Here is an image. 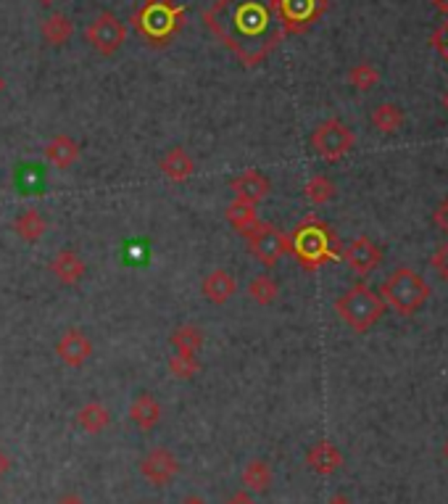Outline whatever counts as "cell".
Listing matches in <instances>:
<instances>
[{
	"instance_id": "obj_43",
	"label": "cell",
	"mask_w": 448,
	"mask_h": 504,
	"mask_svg": "<svg viewBox=\"0 0 448 504\" xmlns=\"http://www.w3.org/2000/svg\"><path fill=\"white\" fill-rule=\"evenodd\" d=\"M3 88H5V82H3V77H0V93H3Z\"/></svg>"
},
{
	"instance_id": "obj_33",
	"label": "cell",
	"mask_w": 448,
	"mask_h": 504,
	"mask_svg": "<svg viewBox=\"0 0 448 504\" xmlns=\"http://www.w3.org/2000/svg\"><path fill=\"white\" fill-rule=\"evenodd\" d=\"M433 222L448 235V198H443V201L438 204V209H435V214H433Z\"/></svg>"
},
{
	"instance_id": "obj_22",
	"label": "cell",
	"mask_w": 448,
	"mask_h": 504,
	"mask_svg": "<svg viewBox=\"0 0 448 504\" xmlns=\"http://www.w3.org/2000/svg\"><path fill=\"white\" fill-rule=\"evenodd\" d=\"M77 423H80V428H82L85 433L95 436V433H100V431L109 428V423H111V412L106 410L100 402H88L82 410L77 412Z\"/></svg>"
},
{
	"instance_id": "obj_6",
	"label": "cell",
	"mask_w": 448,
	"mask_h": 504,
	"mask_svg": "<svg viewBox=\"0 0 448 504\" xmlns=\"http://www.w3.org/2000/svg\"><path fill=\"white\" fill-rule=\"evenodd\" d=\"M354 143H357V135L351 132V127H346L340 119H335V117L319 122V125L314 127V132H311V148H314V154L329 161V164L348 157L351 148H354Z\"/></svg>"
},
{
	"instance_id": "obj_13",
	"label": "cell",
	"mask_w": 448,
	"mask_h": 504,
	"mask_svg": "<svg viewBox=\"0 0 448 504\" xmlns=\"http://www.w3.org/2000/svg\"><path fill=\"white\" fill-rule=\"evenodd\" d=\"M230 188H233V193H235V201H243V204L256 206V204H262V201L269 195L272 183H269L267 177H264L259 169H245L240 177L233 180Z\"/></svg>"
},
{
	"instance_id": "obj_26",
	"label": "cell",
	"mask_w": 448,
	"mask_h": 504,
	"mask_svg": "<svg viewBox=\"0 0 448 504\" xmlns=\"http://www.w3.org/2000/svg\"><path fill=\"white\" fill-rule=\"evenodd\" d=\"M335 193H338L335 183H332L329 177H325V175H314V177L303 185L306 201L314 204V206H325V204H329V201L335 198Z\"/></svg>"
},
{
	"instance_id": "obj_3",
	"label": "cell",
	"mask_w": 448,
	"mask_h": 504,
	"mask_svg": "<svg viewBox=\"0 0 448 504\" xmlns=\"http://www.w3.org/2000/svg\"><path fill=\"white\" fill-rule=\"evenodd\" d=\"M433 290L412 267H396L380 285V299L396 315L415 317L430 301Z\"/></svg>"
},
{
	"instance_id": "obj_30",
	"label": "cell",
	"mask_w": 448,
	"mask_h": 504,
	"mask_svg": "<svg viewBox=\"0 0 448 504\" xmlns=\"http://www.w3.org/2000/svg\"><path fill=\"white\" fill-rule=\"evenodd\" d=\"M169 373L179 380H190L201 373V362H198V357H190V354H175L169 359Z\"/></svg>"
},
{
	"instance_id": "obj_20",
	"label": "cell",
	"mask_w": 448,
	"mask_h": 504,
	"mask_svg": "<svg viewBox=\"0 0 448 504\" xmlns=\"http://www.w3.org/2000/svg\"><path fill=\"white\" fill-rule=\"evenodd\" d=\"M40 34H43V40H45L48 45L59 48V45L71 40V34H74V22H71L66 14H51V16L43 19Z\"/></svg>"
},
{
	"instance_id": "obj_25",
	"label": "cell",
	"mask_w": 448,
	"mask_h": 504,
	"mask_svg": "<svg viewBox=\"0 0 448 504\" xmlns=\"http://www.w3.org/2000/svg\"><path fill=\"white\" fill-rule=\"evenodd\" d=\"M372 125L375 129H380L383 135H393L404 127V111L396 103H380L372 111Z\"/></svg>"
},
{
	"instance_id": "obj_21",
	"label": "cell",
	"mask_w": 448,
	"mask_h": 504,
	"mask_svg": "<svg viewBox=\"0 0 448 504\" xmlns=\"http://www.w3.org/2000/svg\"><path fill=\"white\" fill-rule=\"evenodd\" d=\"M14 233L24 241V243H37L45 233H48V220L37 212V209H27L22 212L16 222H14Z\"/></svg>"
},
{
	"instance_id": "obj_23",
	"label": "cell",
	"mask_w": 448,
	"mask_h": 504,
	"mask_svg": "<svg viewBox=\"0 0 448 504\" xmlns=\"http://www.w3.org/2000/svg\"><path fill=\"white\" fill-rule=\"evenodd\" d=\"M243 486L248 491H256V494H264L272 486V468H269L264 460H253L245 465L243 471Z\"/></svg>"
},
{
	"instance_id": "obj_10",
	"label": "cell",
	"mask_w": 448,
	"mask_h": 504,
	"mask_svg": "<svg viewBox=\"0 0 448 504\" xmlns=\"http://www.w3.org/2000/svg\"><path fill=\"white\" fill-rule=\"evenodd\" d=\"M383 249L372 241V238H367V235H361L357 241H351L346 249H343V262L357 272V275H372L380 264H383Z\"/></svg>"
},
{
	"instance_id": "obj_9",
	"label": "cell",
	"mask_w": 448,
	"mask_h": 504,
	"mask_svg": "<svg viewBox=\"0 0 448 504\" xmlns=\"http://www.w3.org/2000/svg\"><path fill=\"white\" fill-rule=\"evenodd\" d=\"M85 40L100 56H114L127 40V27L114 14L103 11L92 19V24L85 30Z\"/></svg>"
},
{
	"instance_id": "obj_41",
	"label": "cell",
	"mask_w": 448,
	"mask_h": 504,
	"mask_svg": "<svg viewBox=\"0 0 448 504\" xmlns=\"http://www.w3.org/2000/svg\"><path fill=\"white\" fill-rule=\"evenodd\" d=\"M443 460H446V462H448V442L443 443Z\"/></svg>"
},
{
	"instance_id": "obj_37",
	"label": "cell",
	"mask_w": 448,
	"mask_h": 504,
	"mask_svg": "<svg viewBox=\"0 0 448 504\" xmlns=\"http://www.w3.org/2000/svg\"><path fill=\"white\" fill-rule=\"evenodd\" d=\"M8 465H11V462H8V457H5V454L0 452V478L8 473Z\"/></svg>"
},
{
	"instance_id": "obj_16",
	"label": "cell",
	"mask_w": 448,
	"mask_h": 504,
	"mask_svg": "<svg viewBox=\"0 0 448 504\" xmlns=\"http://www.w3.org/2000/svg\"><path fill=\"white\" fill-rule=\"evenodd\" d=\"M201 290H204L206 301L216 304V307H222V304H227V301L235 296L238 283H235V278H233L227 270H214V272L206 275V281H204V285H201Z\"/></svg>"
},
{
	"instance_id": "obj_8",
	"label": "cell",
	"mask_w": 448,
	"mask_h": 504,
	"mask_svg": "<svg viewBox=\"0 0 448 504\" xmlns=\"http://www.w3.org/2000/svg\"><path fill=\"white\" fill-rule=\"evenodd\" d=\"M328 11V0H277V14L285 34L311 30Z\"/></svg>"
},
{
	"instance_id": "obj_18",
	"label": "cell",
	"mask_w": 448,
	"mask_h": 504,
	"mask_svg": "<svg viewBox=\"0 0 448 504\" xmlns=\"http://www.w3.org/2000/svg\"><path fill=\"white\" fill-rule=\"evenodd\" d=\"M45 158L59 166V169H69L80 161V143L69 135H56L48 146H45Z\"/></svg>"
},
{
	"instance_id": "obj_44",
	"label": "cell",
	"mask_w": 448,
	"mask_h": 504,
	"mask_svg": "<svg viewBox=\"0 0 448 504\" xmlns=\"http://www.w3.org/2000/svg\"><path fill=\"white\" fill-rule=\"evenodd\" d=\"M148 3H161V0H148Z\"/></svg>"
},
{
	"instance_id": "obj_19",
	"label": "cell",
	"mask_w": 448,
	"mask_h": 504,
	"mask_svg": "<svg viewBox=\"0 0 448 504\" xmlns=\"http://www.w3.org/2000/svg\"><path fill=\"white\" fill-rule=\"evenodd\" d=\"M129 417H132V423L140 431H153L161 423V404H158V399L150 396V394H140L132 402V407H129Z\"/></svg>"
},
{
	"instance_id": "obj_11",
	"label": "cell",
	"mask_w": 448,
	"mask_h": 504,
	"mask_svg": "<svg viewBox=\"0 0 448 504\" xmlns=\"http://www.w3.org/2000/svg\"><path fill=\"white\" fill-rule=\"evenodd\" d=\"M140 473L153 486H167L172 478H177L179 460L169 449H161V446L150 449L148 454L143 457V462H140Z\"/></svg>"
},
{
	"instance_id": "obj_35",
	"label": "cell",
	"mask_w": 448,
	"mask_h": 504,
	"mask_svg": "<svg viewBox=\"0 0 448 504\" xmlns=\"http://www.w3.org/2000/svg\"><path fill=\"white\" fill-rule=\"evenodd\" d=\"M59 504H85L77 494H66V497H61Z\"/></svg>"
},
{
	"instance_id": "obj_38",
	"label": "cell",
	"mask_w": 448,
	"mask_h": 504,
	"mask_svg": "<svg viewBox=\"0 0 448 504\" xmlns=\"http://www.w3.org/2000/svg\"><path fill=\"white\" fill-rule=\"evenodd\" d=\"M433 5H435V8H438L441 14H446V16H448V0H433Z\"/></svg>"
},
{
	"instance_id": "obj_27",
	"label": "cell",
	"mask_w": 448,
	"mask_h": 504,
	"mask_svg": "<svg viewBox=\"0 0 448 504\" xmlns=\"http://www.w3.org/2000/svg\"><path fill=\"white\" fill-rule=\"evenodd\" d=\"M248 296H251L253 304H259V307H269V304L277 301V296H280V285H277V281H274L272 275H259V278H253V281L248 283Z\"/></svg>"
},
{
	"instance_id": "obj_7",
	"label": "cell",
	"mask_w": 448,
	"mask_h": 504,
	"mask_svg": "<svg viewBox=\"0 0 448 504\" xmlns=\"http://www.w3.org/2000/svg\"><path fill=\"white\" fill-rule=\"evenodd\" d=\"M245 241H248V252L264 267H274L285 253H291V238L272 222H256L245 233Z\"/></svg>"
},
{
	"instance_id": "obj_39",
	"label": "cell",
	"mask_w": 448,
	"mask_h": 504,
	"mask_svg": "<svg viewBox=\"0 0 448 504\" xmlns=\"http://www.w3.org/2000/svg\"><path fill=\"white\" fill-rule=\"evenodd\" d=\"M328 504H351V502H348L346 497H335V499H329Z\"/></svg>"
},
{
	"instance_id": "obj_24",
	"label": "cell",
	"mask_w": 448,
	"mask_h": 504,
	"mask_svg": "<svg viewBox=\"0 0 448 504\" xmlns=\"http://www.w3.org/2000/svg\"><path fill=\"white\" fill-rule=\"evenodd\" d=\"M172 347L177 348V354L198 357V351L204 347V330L195 328V325H182L172 333Z\"/></svg>"
},
{
	"instance_id": "obj_15",
	"label": "cell",
	"mask_w": 448,
	"mask_h": 504,
	"mask_svg": "<svg viewBox=\"0 0 448 504\" xmlns=\"http://www.w3.org/2000/svg\"><path fill=\"white\" fill-rule=\"evenodd\" d=\"M51 272L56 275V281H59L61 285H77L85 278L88 267H85V262L80 259V253L71 252V249H63V252H59L53 256Z\"/></svg>"
},
{
	"instance_id": "obj_14",
	"label": "cell",
	"mask_w": 448,
	"mask_h": 504,
	"mask_svg": "<svg viewBox=\"0 0 448 504\" xmlns=\"http://www.w3.org/2000/svg\"><path fill=\"white\" fill-rule=\"evenodd\" d=\"M306 465L317 475H332L343 468V454L335 443L317 442L306 452Z\"/></svg>"
},
{
	"instance_id": "obj_28",
	"label": "cell",
	"mask_w": 448,
	"mask_h": 504,
	"mask_svg": "<svg viewBox=\"0 0 448 504\" xmlns=\"http://www.w3.org/2000/svg\"><path fill=\"white\" fill-rule=\"evenodd\" d=\"M227 222L238 230L240 235H245L259 217H256V206H251V204H243V201H233L230 206H227Z\"/></svg>"
},
{
	"instance_id": "obj_29",
	"label": "cell",
	"mask_w": 448,
	"mask_h": 504,
	"mask_svg": "<svg viewBox=\"0 0 448 504\" xmlns=\"http://www.w3.org/2000/svg\"><path fill=\"white\" fill-rule=\"evenodd\" d=\"M348 82L357 88L358 93H367V90H372V88L380 82V71H377L372 63L361 62V63H357L351 71H348Z\"/></svg>"
},
{
	"instance_id": "obj_1",
	"label": "cell",
	"mask_w": 448,
	"mask_h": 504,
	"mask_svg": "<svg viewBox=\"0 0 448 504\" xmlns=\"http://www.w3.org/2000/svg\"><path fill=\"white\" fill-rule=\"evenodd\" d=\"M204 22L245 66H259L285 37L277 0H216Z\"/></svg>"
},
{
	"instance_id": "obj_34",
	"label": "cell",
	"mask_w": 448,
	"mask_h": 504,
	"mask_svg": "<svg viewBox=\"0 0 448 504\" xmlns=\"http://www.w3.org/2000/svg\"><path fill=\"white\" fill-rule=\"evenodd\" d=\"M224 504H256V499H253L248 491H238V494H233Z\"/></svg>"
},
{
	"instance_id": "obj_12",
	"label": "cell",
	"mask_w": 448,
	"mask_h": 504,
	"mask_svg": "<svg viewBox=\"0 0 448 504\" xmlns=\"http://www.w3.org/2000/svg\"><path fill=\"white\" fill-rule=\"evenodd\" d=\"M56 354H59V359L66 367L77 370L92 357V344H90V338L80 328H69L59 338V344H56Z\"/></svg>"
},
{
	"instance_id": "obj_4",
	"label": "cell",
	"mask_w": 448,
	"mask_h": 504,
	"mask_svg": "<svg viewBox=\"0 0 448 504\" xmlns=\"http://www.w3.org/2000/svg\"><path fill=\"white\" fill-rule=\"evenodd\" d=\"M335 312L354 333H369L386 315V301L369 285L357 283L338 296Z\"/></svg>"
},
{
	"instance_id": "obj_31",
	"label": "cell",
	"mask_w": 448,
	"mask_h": 504,
	"mask_svg": "<svg viewBox=\"0 0 448 504\" xmlns=\"http://www.w3.org/2000/svg\"><path fill=\"white\" fill-rule=\"evenodd\" d=\"M430 267L438 272V278H441V281H446L448 283V243H443V246H438V249H435L433 259H430Z\"/></svg>"
},
{
	"instance_id": "obj_40",
	"label": "cell",
	"mask_w": 448,
	"mask_h": 504,
	"mask_svg": "<svg viewBox=\"0 0 448 504\" xmlns=\"http://www.w3.org/2000/svg\"><path fill=\"white\" fill-rule=\"evenodd\" d=\"M34 3H40V5H51V3H56V0H34Z\"/></svg>"
},
{
	"instance_id": "obj_42",
	"label": "cell",
	"mask_w": 448,
	"mask_h": 504,
	"mask_svg": "<svg viewBox=\"0 0 448 504\" xmlns=\"http://www.w3.org/2000/svg\"><path fill=\"white\" fill-rule=\"evenodd\" d=\"M443 106H446V111H448V93L443 95Z\"/></svg>"
},
{
	"instance_id": "obj_17",
	"label": "cell",
	"mask_w": 448,
	"mask_h": 504,
	"mask_svg": "<svg viewBox=\"0 0 448 504\" xmlns=\"http://www.w3.org/2000/svg\"><path fill=\"white\" fill-rule=\"evenodd\" d=\"M161 172H164V177L167 180H172V183H185V180H190L193 177V172H195V161L193 157L185 151V148H172V151H167V157L161 158Z\"/></svg>"
},
{
	"instance_id": "obj_36",
	"label": "cell",
	"mask_w": 448,
	"mask_h": 504,
	"mask_svg": "<svg viewBox=\"0 0 448 504\" xmlns=\"http://www.w3.org/2000/svg\"><path fill=\"white\" fill-rule=\"evenodd\" d=\"M179 504H209V502H206L204 497H195V494H193V497H185Z\"/></svg>"
},
{
	"instance_id": "obj_2",
	"label": "cell",
	"mask_w": 448,
	"mask_h": 504,
	"mask_svg": "<svg viewBox=\"0 0 448 504\" xmlns=\"http://www.w3.org/2000/svg\"><path fill=\"white\" fill-rule=\"evenodd\" d=\"M291 238V253L306 272H317L332 262H340L343 246L328 222L317 214H309L296 224Z\"/></svg>"
},
{
	"instance_id": "obj_5",
	"label": "cell",
	"mask_w": 448,
	"mask_h": 504,
	"mask_svg": "<svg viewBox=\"0 0 448 504\" xmlns=\"http://www.w3.org/2000/svg\"><path fill=\"white\" fill-rule=\"evenodd\" d=\"M135 30L140 32L153 45H164L169 37H175L185 24V8L175 5L169 0L161 3H146L135 16H132Z\"/></svg>"
},
{
	"instance_id": "obj_32",
	"label": "cell",
	"mask_w": 448,
	"mask_h": 504,
	"mask_svg": "<svg viewBox=\"0 0 448 504\" xmlns=\"http://www.w3.org/2000/svg\"><path fill=\"white\" fill-rule=\"evenodd\" d=\"M430 43H433V48L443 56L448 62V16H446V22L438 27V30L433 32V37H430Z\"/></svg>"
}]
</instances>
